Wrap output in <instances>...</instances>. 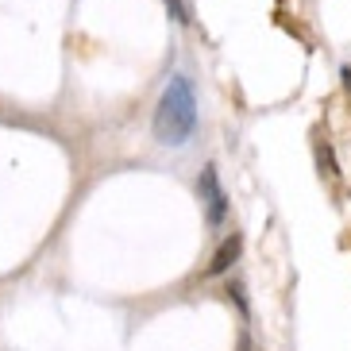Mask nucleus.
<instances>
[{
  "label": "nucleus",
  "mask_w": 351,
  "mask_h": 351,
  "mask_svg": "<svg viewBox=\"0 0 351 351\" xmlns=\"http://www.w3.org/2000/svg\"><path fill=\"white\" fill-rule=\"evenodd\" d=\"M343 82H348V89H351V66H343Z\"/></svg>",
  "instance_id": "5"
},
{
  "label": "nucleus",
  "mask_w": 351,
  "mask_h": 351,
  "mask_svg": "<svg viewBox=\"0 0 351 351\" xmlns=\"http://www.w3.org/2000/svg\"><path fill=\"white\" fill-rule=\"evenodd\" d=\"M162 4L170 8V16H174L178 23H186V20H189V16H186V4H182V0H162Z\"/></svg>",
  "instance_id": "4"
},
{
  "label": "nucleus",
  "mask_w": 351,
  "mask_h": 351,
  "mask_svg": "<svg viewBox=\"0 0 351 351\" xmlns=\"http://www.w3.org/2000/svg\"><path fill=\"white\" fill-rule=\"evenodd\" d=\"M239 251H243V239H239L236 232H232V236H228L224 243L217 247V255H213V263L205 267V274H208V278H217V274H228V270H232V263L239 258Z\"/></svg>",
  "instance_id": "3"
},
{
  "label": "nucleus",
  "mask_w": 351,
  "mask_h": 351,
  "mask_svg": "<svg viewBox=\"0 0 351 351\" xmlns=\"http://www.w3.org/2000/svg\"><path fill=\"white\" fill-rule=\"evenodd\" d=\"M197 193H201V205H205L208 228H220L228 220V193H224V186H220L217 166H205V170H201V178H197Z\"/></svg>",
  "instance_id": "2"
},
{
  "label": "nucleus",
  "mask_w": 351,
  "mask_h": 351,
  "mask_svg": "<svg viewBox=\"0 0 351 351\" xmlns=\"http://www.w3.org/2000/svg\"><path fill=\"white\" fill-rule=\"evenodd\" d=\"M197 132V93L186 73H174L166 82L155 104V139L162 147H186Z\"/></svg>",
  "instance_id": "1"
}]
</instances>
